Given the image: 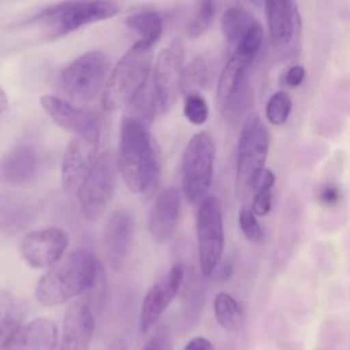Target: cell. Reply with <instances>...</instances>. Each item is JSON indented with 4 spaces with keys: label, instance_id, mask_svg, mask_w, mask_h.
<instances>
[{
    "label": "cell",
    "instance_id": "1",
    "mask_svg": "<svg viewBox=\"0 0 350 350\" xmlns=\"http://www.w3.org/2000/svg\"><path fill=\"white\" fill-rule=\"evenodd\" d=\"M149 124L144 119L124 112L120 123L118 168L133 193H144L157 175V161Z\"/></svg>",
    "mask_w": 350,
    "mask_h": 350
},
{
    "label": "cell",
    "instance_id": "2",
    "mask_svg": "<svg viewBox=\"0 0 350 350\" xmlns=\"http://www.w3.org/2000/svg\"><path fill=\"white\" fill-rule=\"evenodd\" d=\"M100 273L97 257L78 249L57 261L37 283L36 298L44 306H56L90 288Z\"/></svg>",
    "mask_w": 350,
    "mask_h": 350
},
{
    "label": "cell",
    "instance_id": "3",
    "mask_svg": "<svg viewBox=\"0 0 350 350\" xmlns=\"http://www.w3.org/2000/svg\"><path fill=\"white\" fill-rule=\"evenodd\" d=\"M152 46L137 41L116 63L103 94V107L115 111L127 105L145 86L149 77Z\"/></svg>",
    "mask_w": 350,
    "mask_h": 350
},
{
    "label": "cell",
    "instance_id": "4",
    "mask_svg": "<svg viewBox=\"0 0 350 350\" xmlns=\"http://www.w3.org/2000/svg\"><path fill=\"white\" fill-rule=\"evenodd\" d=\"M269 144L268 127L257 113H250L242 123L237 146L235 191L238 198H245L253 191L258 174L265 168Z\"/></svg>",
    "mask_w": 350,
    "mask_h": 350
},
{
    "label": "cell",
    "instance_id": "5",
    "mask_svg": "<svg viewBox=\"0 0 350 350\" xmlns=\"http://www.w3.org/2000/svg\"><path fill=\"white\" fill-rule=\"evenodd\" d=\"M118 5L111 0H63L33 15L27 22H44L51 36L59 37L82 26L112 18Z\"/></svg>",
    "mask_w": 350,
    "mask_h": 350
},
{
    "label": "cell",
    "instance_id": "6",
    "mask_svg": "<svg viewBox=\"0 0 350 350\" xmlns=\"http://www.w3.org/2000/svg\"><path fill=\"white\" fill-rule=\"evenodd\" d=\"M215 153V141L205 131L194 134L185 148L180 165L182 190L193 205L200 204L211 187Z\"/></svg>",
    "mask_w": 350,
    "mask_h": 350
},
{
    "label": "cell",
    "instance_id": "7",
    "mask_svg": "<svg viewBox=\"0 0 350 350\" xmlns=\"http://www.w3.org/2000/svg\"><path fill=\"white\" fill-rule=\"evenodd\" d=\"M109 62L105 53L89 51L72 60L60 75L64 93L78 103H89L101 92Z\"/></svg>",
    "mask_w": 350,
    "mask_h": 350
},
{
    "label": "cell",
    "instance_id": "8",
    "mask_svg": "<svg viewBox=\"0 0 350 350\" xmlns=\"http://www.w3.org/2000/svg\"><path fill=\"white\" fill-rule=\"evenodd\" d=\"M196 228L201 273L211 276L224 250L223 213L216 197H205L198 204Z\"/></svg>",
    "mask_w": 350,
    "mask_h": 350
},
{
    "label": "cell",
    "instance_id": "9",
    "mask_svg": "<svg viewBox=\"0 0 350 350\" xmlns=\"http://www.w3.org/2000/svg\"><path fill=\"white\" fill-rule=\"evenodd\" d=\"M253 60L232 52L224 64L217 82L216 101L217 107L226 116H237L250 104L249 68Z\"/></svg>",
    "mask_w": 350,
    "mask_h": 350
},
{
    "label": "cell",
    "instance_id": "10",
    "mask_svg": "<svg viewBox=\"0 0 350 350\" xmlns=\"http://www.w3.org/2000/svg\"><path fill=\"white\" fill-rule=\"evenodd\" d=\"M100 146V129L77 134L63 156L62 185L66 193L77 194L92 172Z\"/></svg>",
    "mask_w": 350,
    "mask_h": 350
},
{
    "label": "cell",
    "instance_id": "11",
    "mask_svg": "<svg viewBox=\"0 0 350 350\" xmlns=\"http://www.w3.org/2000/svg\"><path fill=\"white\" fill-rule=\"evenodd\" d=\"M116 182V165L109 152L98 154V159L77 193L82 215L88 220H96L101 216L111 201Z\"/></svg>",
    "mask_w": 350,
    "mask_h": 350
},
{
    "label": "cell",
    "instance_id": "12",
    "mask_svg": "<svg viewBox=\"0 0 350 350\" xmlns=\"http://www.w3.org/2000/svg\"><path fill=\"white\" fill-rule=\"evenodd\" d=\"M185 278V268L182 264H175L170 271L157 280L145 294L141 313H139V331L146 334L157 323L160 316L172 302L179 293Z\"/></svg>",
    "mask_w": 350,
    "mask_h": 350
},
{
    "label": "cell",
    "instance_id": "13",
    "mask_svg": "<svg viewBox=\"0 0 350 350\" xmlns=\"http://www.w3.org/2000/svg\"><path fill=\"white\" fill-rule=\"evenodd\" d=\"M68 246V235L57 227L29 232L21 245L25 261L33 268H46L57 262Z\"/></svg>",
    "mask_w": 350,
    "mask_h": 350
},
{
    "label": "cell",
    "instance_id": "14",
    "mask_svg": "<svg viewBox=\"0 0 350 350\" xmlns=\"http://www.w3.org/2000/svg\"><path fill=\"white\" fill-rule=\"evenodd\" d=\"M182 56L178 46L163 49L156 60L153 72V92L159 113H165L174 105L180 90Z\"/></svg>",
    "mask_w": 350,
    "mask_h": 350
},
{
    "label": "cell",
    "instance_id": "15",
    "mask_svg": "<svg viewBox=\"0 0 350 350\" xmlns=\"http://www.w3.org/2000/svg\"><path fill=\"white\" fill-rule=\"evenodd\" d=\"M41 202L27 194L0 193V237H12L26 230L40 215Z\"/></svg>",
    "mask_w": 350,
    "mask_h": 350
},
{
    "label": "cell",
    "instance_id": "16",
    "mask_svg": "<svg viewBox=\"0 0 350 350\" xmlns=\"http://www.w3.org/2000/svg\"><path fill=\"white\" fill-rule=\"evenodd\" d=\"M180 193L176 187H168L159 193L150 206L148 216V228L157 243L168 242L179 220Z\"/></svg>",
    "mask_w": 350,
    "mask_h": 350
},
{
    "label": "cell",
    "instance_id": "17",
    "mask_svg": "<svg viewBox=\"0 0 350 350\" xmlns=\"http://www.w3.org/2000/svg\"><path fill=\"white\" fill-rule=\"evenodd\" d=\"M41 159L30 145H19L0 159V183L8 186L27 185L38 176Z\"/></svg>",
    "mask_w": 350,
    "mask_h": 350
},
{
    "label": "cell",
    "instance_id": "18",
    "mask_svg": "<svg viewBox=\"0 0 350 350\" xmlns=\"http://www.w3.org/2000/svg\"><path fill=\"white\" fill-rule=\"evenodd\" d=\"M134 232L133 216L126 211H115L109 215L104 227L105 254L111 268L119 269L131 246Z\"/></svg>",
    "mask_w": 350,
    "mask_h": 350
},
{
    "label": "cell",
    "instance_id": "19",
    "mask_svg": "<svg viewBox=\"0 0 350 350\" xmlns=\"http://www.w3.org/2000/svg\"><path fill=\"white\" fill-rule=\"evenodd\" d=\"M57 327L53 320L37 317L19 324L4 345V350H55Z\"/></svg>",
    "mask_w": 350,
    "mask_h": 350
},
{
    "label": "cell",
    "instance_id": "20",
    "mask_svg": "<svg viewBox=\"0 0 350 350\" xmlns=\"http://www.w3.org/2000/svg\"><path fill=\"white\" fill-rule=\"evenodd\" d=\"M94 332V319L89 306L74 302L68 306L57 350H88Z\"/></svg>",
    "mask_w": 350,
    "mask_h": 350
},
{
    "label": "cell",
    "instance_id": "21",
    "mask_svg": "<svg viewBox=\"0 0 350 350\" xmlns=\"http://www.w3.org/2000/svg\"><path fill=\"white\" fill-rule=\"evenodd\" d=\"M271 42L286 46L294 38L299 26V12L295 0H264Z\"/></svg>",
    "mask_w": 350,
    "mask_h": 350
},
{
    "label": "cell",
    "instance_id": "22",
    "mask_svg": "<svg viewBox=\"0 0 350 350\" xmlns=\"http://www.w3.org/2000/svg\"><path fill=\"white\" fill-rule=\"evenodd\" d=\"M40 104L59 127L75 135L98 129V119L94 113L74 107L63 98L45 94L40 98Z\"/></svg>",
    "mask_w": 350,
    "mask_h": 350
},
{
    "label": "cell",
    "instance_id": "23",
    "mask_svg": "<svg viewBox=\"0 0 350 350\" xmlns=\"http://www.w3.org/2000/svg\"><path fill=\"white\" fill-rule=\"evenodd\" d=\"M256 22L258 21H256L247 10L234 5L224 11L220 26L227 42L235 46Z\"/></svg>",
    "mask_w": 350,
    "mask_h": 350
},
{
    "label": "cell",
    "instance_id": "24",
    "mask_svg": "<svg viewBox=\"0 0 350 350\" xmlns=\"http://www.w3.org/2000/svg\"><path fill=\"white\" fill-rule=\"evenodd\" d=\"M22 316V304L11 293L0 290V350H4L5 342L21 324Z\"/></svg>",
    "mask_w": 350,
    "mask_h": 350
},
{
    "label": "cell",
    "instance_id": "25",
    "mask_svg": "<svg viewBox=\"0 0 350 350\" xmlns=\"http://www.w3.org/2000/svg\"><path fill=\"white\" fill-rule=\"evenodd\" d=\"M126 25L139 34V41L153 46L161 37L163 21L154 11H142L130 15L126 19Z\"/></svg>",
    "mask_w": 350,
    "mask_h": 350
},
{
    "label": "cell",
    "instance_id": "26",
    "mask_svg": "<svg viewBox=\"0 0 350 350\" xmlns=\"http://www.w3.org/2000/svg\"><path fill=\"white\" fill-rule=\"evenodd\" d=\"M217 324L227 332H237L242 324V310L238 301L228 293H217L213 301Z\"/></svg>",
    "mask_w": 350,
    "mask_h": 350
},
{
    "label": "cell",
    "instance_id": "27",
    "mask_svg": "<svg viewBox=\"0 0 350 350\" xmlns=\"http://www.w3.org/2000/svg\"><path fill=\"white\" fill-rule=\"evenodd\" d=\"M209 83V67L204 57H194L186 68L182 71L180 77V92L187 94L198 93L201 89L206 88Z\"/></svg>",
    "mask_w": 350,
    "mask_h": 350
},
{
    "label": "cell",
    "instance_id": "28",
    "mask_svg": "<svg viewBox=\"0 0 350 350\" xmlns=\"http://www.w3.org/2000/svg\"><path fill=\"white\" fill-rule=\"evenodd\" d=\"M293 108V100L290 94L284 90L275 92L267 105H265V116L268 122L273 126H282L287 122Z\"/></svg>",
    "mask_w": 350,
    "mask_h": 350
},
{
    "label": "cell",
    "instance_id": "29",
    "mask_svg": "<svg viewBox=\"0 0 350 350\" xmlns=\"http://www.w3.org/2000/svg\"><path fill=\"white\" fill-rule=\"evenodd\" d=\"M216 11V0H197L196 12L189 23L187 36L196 38L201 36L212 23Z\"/></svg>",
    "mask_w": 350,
    "mask_h": 350
},
{
    "label": "cell",
    "instance_id": "30",
    "mask_svg": "<svg viewBox=\"0 0 350 350\" xmlns=\"http://www.w3.org/2000/svg\"><path fill=\"white\" fill-rule=\"evenodd\" d=\"M262 40H264L262 26L260 25V22H256L250 27V30L242 37V40L235 45L234 51L254 62V59L257 57V55L261 49Z\"/></svg>",
    "mask_w": 350,
    "mask_h": 350
},
{
    "label": "cell",
    "instance_id": "31",
    "mask_svg": "<svg viewBox=\"0 0 350 350\" xmlns=\"http://www.w3.org/2000/svg\"><path fill=\"white\" fill-rule=\"evenodd\" d=\"M183 113L190 123H193L196 126L204 124L209 115L208 103L198 93L187 94L185 98V104H183Z\"/></svg>",
    "mask_w": 350,
    "mask_h": 350
},
{
    "label": "cell",
    "instance_id": "32",
    "mask_svg": "<svg viewBox=\"0 0 350 350\" xmlns=\"http://www.w3.org/2000/svg\"><path fill=\"white\" fill-rule=\"evenodd\" d=\"M238 223L242 234L250 242H260L262 239V228L252 208H242L238 215Z\"/></svg>",
    "mask_w": 350,
    "mask_h": 350
},
{
    "label": "cell",
    "instance_id": "33",
    "mask_svg": "<svg viewBox=\"0 0 350 350\" xmlns=\"http://www.w3.org/2000/svg\"><path fill=\"white\" fill-rule=\"evenodd\" d=\"M272 197V189H262L254 191L252 200V211L257 217H264L271 212Z\"/></svg>",
    "mask_w": 350,
    "mask_h": 350
},
{
    "label": "cell",
    "instance_id": "34",
    "mask_svg": "<svg viewBox=\"0 0 350 350\" xmlns=\"http://www.w3.org/2000/svg\"><path fill=\"white\" fill-rule=\"evenodd\" d=\"M342 200L340 187L335 183H324L317 190V202L323 206L332 208L336 206Z\"/></svg>",
    "mask_w": 350,
    "mask_h": 350
},
{
    "label": "cell",
    "instance_id": "35",
    "mask_svg": "<svg viewBox=\"0 0 350 350\" xmlns=\"http://www.w3.org/2000/svg\"><path fill=\"white\" fill-rule=\"evenodd\" d=\"M142 350H171V340H170L168 334L164 329L157 331L145 343Z\"/></svg>",
    "mask_w": 350,
    "mask_h": 350
},
{
    "label": "cell",
    "instance_id": "36",
    "mask_svg": "<svg viewBox=\"0 0 350 350\" xmlns=\"http://www.w3.org/2000/svg\"><path fill=\"white\" fill-rule=\"evenodd\" d=\"M305 75H306V72L302 66H299V64L291 66L284 74V82L290 88H298L304 82Z\"/></svg>",
    "mask_w": 350,
    "mask_h": 350
},
{
    "label": "cell",
    "instance_id": "37",
    "mask_svg": "<svg viewBox=\"0 0 350 350\" xmlns=\"http://www.w3.org/2000/svg\"><path fill=\"white\" fill-rule=\"evenodd\" d=\"M275 179H276V178H275L273 171L265 167V168L258 174V176H257V179H256V182H254L253 193L257 191V190H262V189H272V186L275 185Z\"/></svg>",
    "mask_w": 350,
    "mask_h": 350
},
{
    "label": "cell",
    "instance_id": "38",
    "mask_svg": "<svg viewBox=\"0 0 350 350\" xmlns=\"http://www.w3.org/2000/svg\"><path fill=\"white\" fill-rule=\"evenodd\" d=\"M183 350H213V345L211 343V340H208L206 338L202 336H197L193 338Z\"/></svg>",
    "mask_w": 350,
    "mask_h": 350
},
{
    "label": "cell",
    "instance_id": "39",
    "mask_svg": "<svg viewBox=\"0 0 350 350\" xmlns=\"http://www.w3.org/2000/svg\"><path fill=\"white\" fill-rule=\"evenodd\" d=\"M107 350H130V349H129L127 343H126L123 339H116V340H113V342L108 346Z\"/></svg>",
    "mask_w": 350,
    "mask_h": 350
},
{
    "label": "cell",
    "instance_id": "40",
    "mask_svg": "<svg viewBox=\"0 0 350 350\" xmlns=\"http://www.w3.org/2000/svg\"><path fill=\"white\" fill-rule=\"evenodd\" d=\"M8 107V98H7V94L5 92L1 89L0 86V116L3 115V112L7 109Z\"/></svg>",
    "mask_w": 350,
    "mask_h": 350
},
{
    "label": "cell",
    "instance_id": "41",
    "mask_svg": "<svg viewBox=\"0 0 350 350\" xmlns=\"http://www.w3.org/2000/svg\"><path fill=\"white\" fill-rule=\"evenodd\" d=\"M249 1H250L252 4H254L256 7H260V5L262 4V1H264V0H249Z\"/></svg>",
    "mask_w": 350,
    "mask_h": 350
}]
</instances>
